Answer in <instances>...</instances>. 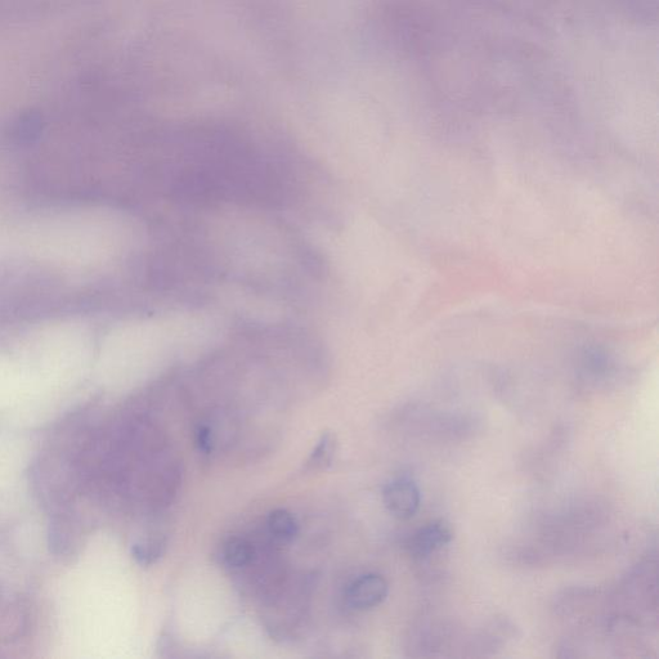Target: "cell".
Listing matches in <instances>:
<instances>
[{
    "mask_svg": "<svg viewBox=\"0 0 659 659\" xmlns=\"http://www.w3.org/2000/svg\"><path fill=\"white\" fill-rule=\"evenodd\" d=\"M383 499L389 513L401 520L414 518L421 505L418 484L409 478H398L387 484Z\"/></svg>",
    "mask_w": 659,
    "mask_h": 659,
    "instance_id": "obj_1",
    "label": "cell"
},
{
    "mask_svg": "<svg viewBox=\"0 0 659 659\" xmlns=\"http://www.w3.org/2000/svg\"><path fill=\"white\" fill-rule=\"evenodd\" d=\"M389 593L388 582L379 575L361 576L352 582L347 591V600L352 608L358 611H369L387 599Z\"/></svg>",
    "mask_w": 659,
    "mask_h": 659,
    "instance_id": "obj_2",
    "label": "cell"
},
{
    "mask_svg": "<svg viewBox=\"0 0 659 659\" xmlns=\"http://www.w3.org/2000/svg\"><path fill=\"white\" fill-rule=\"evenodd\" d=\"M454 539V532L450 524L438 520L420 528L409 541V551L412 557L425 559L430 557L437 550L450 544Z\"/></svg>",
    "mask_w": 659,
    "mask_h": 659,
    "instance_id": "obj_3",
    "label": "cell"
},
{
    "mask_svg": "<svg viewBox=\"0 0 659 659\" xmlns=\"http://www.w3.org/2000/svg\"><path fill=\"white\" fill-rule=\"evenodd\" d=\"M268 528L276 539L291 541L298 535L299 524L297 518L288 510L279 509L272 511L268 517Z\"/></svg>",
    "mask_w": 659,
    "mask_h": 659,
    "instance_id": "obj_4",
    "label": "cell"
},
{
    "mask_svg": "<svg viewBox=\"0 0 659 659\" xmlns=\"http://www.w3.org/2000/svg\"><path fill=\"white\" fill-rule=\"evenodd\" d=\"M253 546L244 539H231L224 545L223 555L228 566L233 568L245 567L253 559Z\"/></svg>",
    "mask_w": 659,
    "mask_h": 659,
    "instance_id": "obj_5",
    "label": "cell"
},
{
    "mask_svg": "<svg viewBox=\"0 0 659 659\" xmlns=\"http://www.w3.org/2000/svg\"><path fill=\"white\" fill-rule=\"evenodd\" d=\"M334 447L335 441L333 436L329 433L325 434L321 438V441L318 442L315 451H313L309 464L315 466V468H324V466L329 465L334 456Z\"/></svg>",
    "mask_w": 659,
    "mask_h": 659,
    "instance_id": "obj_6",
    "label": "cell"
},
{
    "mask_svg": "<svg viewBox=\"0 0 659 659\" xmlns=\"http://www.w3.org/2000/svg\"><path fill=\"white\" fill-rule=\"evenodd\" d=\"M134 557L138 559V562L143 564H149L154 562L155 559H158L161 555V545L160 544H147V545H137L134 548Z\"/></svg>",
    "mask_w": 659,
    "mask_h": 659,
    "instance_id": "obj_7",
    "label": "cell"
},
{
    "mask_svg": "<svg viewBox=\"0 0 659 659\" xmlns=\"http://www.w3.org/2000/svg\"><path fill=\"white\" fill-rule=\"evenodd\" d=\"M196 443L199 450L205 455L213 451V434L208 425H200L196 430Z\"/></svg>",
    "mask_w": 659,
    "mask_h": 659,
    "instance_id": "obj_8",
    "label": "cell"
}]
</instances>
